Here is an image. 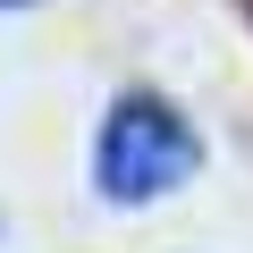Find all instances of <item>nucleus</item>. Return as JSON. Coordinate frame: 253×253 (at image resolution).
Here are the masks:
<instances>
[{
	"instance_id": "1",
	"label": "nucleus",
	"mask_w": 253,
	"mask_h": 253,
	"mask_svg": "<svg viewBox=\"0 0 253 253\" xmlns=\"http://www.w3.org/2000/svg\"><path fill=\"white\" fill-rule=\"evenodd\" d=\"M203 169V135L169 93H118L93 144V186L110 203H161Z\"/></svg>"
}]
</instances>
